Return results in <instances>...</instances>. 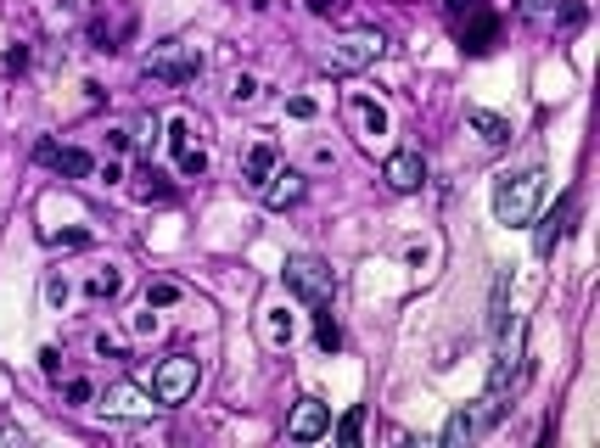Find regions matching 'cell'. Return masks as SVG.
<instances>
[{
	"mask_svg": "<svg viewBox=\"0 0 600 448\" xmlns=\"http://www.w3.org/2000/svg\"><path fill=\"white\" fill-rule=\"evenodd\" d=\"M191 392H197V359L191 353H174L152 370V398L158 404H186Z\"/></svg>",
	"mask_w": 600,
	"mask_h": 448,
	"instance_id": "52a82bcc",
	"label": "cell"
},
{
	"mask_svg": "<svg viewBox=\"0 0 600 448\" xmlns=\"http://www.w3.org/2000/svg\"><path fill=\"white\" fill-rule=\"evenodd\" d=\"M359 432H365V409H348V415L337 420V437H343V443H359Z\"/></svg>",
	"mask_w": 600,
	"mask_h": 448,
	"instance_id": "484cf974",
	"label": "cell"
},
{
	"mask_svg": "<svg viewBox=\"0 0 600 448\" xmlns=\"http://www.w3.org/2000/svg\"><path fill=\"white\" fill-rule=\"evenodd\" d=\"M500 415H505V409H494L488 398H477V404H460L455 415L443 420V432H438V437H443V448H466V443H477V437H483Z\"/></svg>",
	"mask_w": 600,
	"mask_h": 448,
	"instance_id": "8992f818",
	"label": "cell"
},
{
	"mask_svg": "<svg viewBox=\"0 0 600 448\" xmlns=\"http://www.w3.org/2000/svg\"><path fill=\"white\" fill-rule=\"evenodd\" d=\"M40 370L57 381V376H62V353H57V348H40Z\"/></svg>",
	"mask_w": 600,
	"mask_h": 448,
	"instance_id": "f546056e",
	"label": "cell"
},
{
	"mask_svg": "<svg viewBox=\"0 0 600 448\" xmlns=\"http://www.w3.org/2000/svg\"><path fill=\"white\" fill-rule=\"evenodd\" d=\"M101 409L107 415H118V420H141V415H152V409H163L152 392H141V387H129V381H118V387H107L101 392Z\"/></svg>",
	"mask_w": 600,
	"mask_h": 448,
	"instance_id": "ba28073f",
	"label": "cell"
},
{
	"mask_svg": "<svg viewBox=\"0 0 600 448\" xmlns=\"http://www.w3.org/2000/svg\"><path fill=\"white\" fill-rule=\"evenodd\" d=\"M544 168H522V174H511V180L494 185V219L511 224V230H522V224H533V213H539L544 202Z\"/></svg>",
	"mask_w": 600,
	"mask_h": 448,
	"instance_id": "7a4b0ae2",
	"label": "cell"
},
{
	"mask_svg": "<svg viewBox=\"0 0 600 448\" xmlns=\"http://www.w3.org/2000/svg\"><path fill=\"white\" fill-rule=\"evenodd\" d=\"M556 0H522V12H550Z\"/></svg>",
	"mask_w": 600,
	"mask_h": 448,
	"instance_id": "d590c367",
	"label": "cell"
},
{
	"mask_svg": "<svg viewBox=\"0 0 600 448\" xmlns=\"http://www.w3.org/2000/svg\"><path fill=\"white\" fill-rule=\"evenodd\" d=\"M567 224H572V196H561L556 213H544V224H539V241H533V247H539V258H550V252H556V241L567 236Z\"/></svg>",
	"mask_w": 600,
	"mask_h": 448,
	"instance_id": "e0dca14e",
	"label": "cell"
},
{
	"mask_svg": "<svg viewBox=\"0 0 600 448\" xmlns=\"http://www.w3.org/2000/svg\"><path fill=\"white\" fill-rule=\"evenodd\" d=\"M6 68L23 73V68H29V51H23V45H12V51H6Z\"/></svg>",
	"mask_w": 600,
	"mask_h": 448,
	"instance_id": "836d02e7",
	"label": "cell"
},
{
	"mask_svg": "<svg viewBox=\"0 0 600 448\" xmlns=\"http://www.w3.org/2000/svg\"><path fill=\"white\" fill-rule=\"evenodd\" d=\"M264 202H270V208H292V202H303V174L275 168L270 180H264Z\"/></svg>",
	"mask_w": 600,
	"mask_h": 448,
	"instance_id": "2e32d148",
	"label": "cell"
},
{
	"mask_svg": "<svg viewBox=\"0 0 600 448\" xmlns=\"http://www.w3.org/2000/svg\"><path fill=\"white\" fill-rule=\"evenodd\" d=\"M169 303H180V286L174 280H152L146 286V308H169Z\"/></svg>",
	"mask_w": 600,
	"mask_h": 448,
	"instance_id": "cb8c5ba5",
	"label": "cell"
},
{
	"mask_svg": "<svg viewBox=\"0 0 600 448\" xmlns=\"http://www.w3.org/2000/svg\"><path fill=\"white\" fill-rule=\"evenodd\" d=\"M118 292H124V275H118L113 264L90 275V297H96V303H107V297H118Z\"/></svg>",
	"mask_w": 600,
	"mask_h": 448,
	"instance_id": "44dd1931",
	"label": "cell"
},
{
	"mask_svg": "<svg viewBox=\"0 0 600 448\" xmlns=\"http://www.w3.org/2000/svg\"><path fill=\"white\" fill-rule=\"evenodd\" d=\"M348 118H354V129L365 140L387 135V107H382V101H371V96H348Z\"/></svg>",
	"mask_w": 600,
	"mask_h": 448,
	"instance_id": "5bb4252c",
	"label": "cell"
},
{
	"mask_svg": "<svg viewBox=\"0 0 600 448\" xmlns=\"http://www.w3.org/2000/svg\"><path fill=\"white\" fill-rule=\"evenodd\" d=\"M264 342H275V348L292 342V314H286V308H270V314H264Z\"/></svg>",
	"mask_w": 600,
	"mask_h": 448,
	"instance_id": "7402d4cb",
	"label": "cell"
},
{
	"mask_svg": "<svg viewBox=\"0 0 600 448\" xmlns=\"http://www.w3.org/2000/svg\"><path fill=\"white\" fill-rule=\"evenodd\" d=\"M51 241H57V247H90L85 230H68V236H51Z\"/></svg>",
	"mask_w": 600,
	"mask_h": 448,
	"instance_id": "e575fe53",
	"label": "cell"
},
{
	"mask_svg": "<svg viewBox=\"0 0 600 448\" xmlns=\"http://www.w3.org/2000/svg\"><path fill=\"white\" fill-rule=\"evenodd\" d=\"M494 34H500V17L494 12H472V23H460V45H466L472 56L494 51Z\"/></svg>",
	"mask_w": 600,
	"mask_h": 448,
	"instance_id": "9a60e30c",
	"label": "cell"
},
{
	"mask_svg": "<svg viewBox=\"0 0 600 448\" xmlns=\"http://www.w3.org/2000/svg\"><path fill=\"white\" fill-rule=\"evenodd\" d=\"M315 342H320V353H337V348H343V331H337V320H331V314H320Z\"/></svg>",
	"mask_w": 600,
	"mask_h": 448,
	"instance_id": "d4e9b609",
	"label": "cell"
},
{
	"mask_svg": "<svg viewBox=\"0 0 600 448\" xmlns=\"http://www.w3.org/2000/svg\"><path fill=\"white\" fill-rule=\"evenodd\" d=\"M286 112H292V118H315V101H309V96H292V101H286Z\"/></svg>",
	"mask_w": 600,
	"mask_h": 448,
	"instance_id": "1f68e13d",
	"label": "cell"
},
{
	"mask_svg": "<svg viewBox=\"0 0 600 448\" xmlns=\"http://www.w3.org/2000/svg\"><path fill=\"white\" fill-rule=\"evenodd\" d=\"M258 96V79L253 73H236V79H230V101H253Z\"/></svg>",
	"mask_w": 600,
	"mask_h": 448,
	"instance_id": "4316f807",
	"label": "cell"
},
{
	"mask_svg": "<svg viewBox=\"0 0 600 448\" xmlns=\"http://www.w3.org/2000/svg\"><path fill=\"white\" fill-rule=\"evenodd\" d=\"M331 432V409L320 398H298L292 420H286V437H298V443H315V437Z\"/></svg>",
	"mask_w": 600,
	"mask_h": 448,
	"instance_id": "30bf717a",
	"label": "cell"
},
{
	"mask_svg": "<svg viewBox=\"0 0 600 448\" xmlns=\"http://www.w3.org/2000/svg\"><path fill=\"white\" fill-rule=\"evenodd\" d=\"M309 12H315V17H343L348 0H309Z\"/></svg>",
	"mask_w": 600,
	"mask_h": 448,
	"instance_id": "f1b7e54d",
	"label": "cell"
},
{
	"mask_svg": "<svg viewBox=\"0 0 600 448\" xmlns=\"http://www.w3.org/2000/svg\"><path fill=\"white\" fill-rule=\"evenodd\" d=\"M68 398H73V404H90V381L73 376V381H68Z\"/></svg>",
	"mask_w": 600,
	"mask_h": 448,
	"instance_id": "d6a6232c",
	"label": "cell"
},
{
	"mask_svg": "<svg viewBox=\"0 0 600 448\" xmlns=\"http://www.w3.org/2000/svg\"><path fill=\"white\" fill-rule=\"evenodd\" d=\"M466 124H472L477 135L488 140V146H505V140H511V124H505L500 112H483V107H472V112H466Z\"/></svg>",
	"mask_w": 600,
	"mask_h": 448,
	"instance_id": "d6986e66",
	"label": "cell"
},
{
	"mask_svg": "<svg viewBox=\"0 0 600 448\" xmlns=\"http://www.w3.org/2000/svg\"><path fill=\"white\" fill-rule=\"evenodd\" d=\"M382 180L393 185V191H415V185L427 180V163H421V152H393L382 168Z\"/></svg>",
	"mask_w": 600,
	"mask_h": 448,
	"instance_id": "4fadbf2b",
	"label": "cell"
},
{
	"mask_svg": "<svg viewBox=\"0 0 600 448\" xmlns=\"http://www.w3.org/2000/svg\"><path fill=\"white\" fill-rule=\"evenodd\" d=\"M382 51H387V40L376 28H354V34H343V40L326 51V68L331 73H359V68H371Z\"/></svg>",
	"mask_w": 600,
	"mask_h": 448,
	"instance_id": "5b68a950",
	"label": "cell"
},
{
	"mask_svg": "<svg viewBox=\"0 0 600 448\" xmlns=\"http://www.w3.org/2000/svg\"><path fill=\"white\" fill-rule=\"evenodd\" d=\"M202 68H208V56H202V45H186V40H169V45H152L146 51V79L158 84H197Z\"/></svg>",
	"mask_w": 600,
	"mask_h": 448,
	"instance_id": "3957f363",
	"label": "cell"
},
{
	"mask_svg": "<svg viewBox=\"0 0 600 448\" xmlns=\"http://www.w3.org/2000/svg\"><path fill=\"white\" fill-rule=\"evenodd\" d=\"M522 376H528V320H511V325H500V353H494L483 398L494 409H505V398L522 387Z\"/></svg>",
	"mask_w": 600,
	"mask_h": 448,
	"instance_id": "6da1fadb",
	"label": "cell"
},
{
	"mask_svg": "<svg viewBox=\"0 0 600 448\" xmlns=\"http://www.w3.org/2000/svg\"><path fill=\"white\" fill-rule=\"evenodd\" d=\"M141 196H146V202H169V196H174V185L163 180L158 168H146V174H141Z\"/></svg>",
	"mask_w": 600,
	"mask_h": 448,
	"instance_id": "603a6c76",
	"label": "cell"
},
{
	"mask_svg": "<svg viewBox=\"0 0 600 448\" xmlns=\"http://www.w3.org/2000/svg\"><path fill=\"white\" fill-rule=\"evenodd\" d=\"M449 6V17H472V12H483V0H443Z\"/></svg>",
	"mask_w": 600,
	"mask_h": 448,
	"instance_id": "4dcf8cb0",
	"label": "cell"
},
{
	"mask_svg": "<svg viewBox=\"0 0 600 448\" xmlns=\"http://www.w3.org/2000/svg\"><path fill=\"white\" fill-rule=\"evenodd\" d=\"M169 146H174V163H180V174H208V152L197 146V129H191V118H169Z\"/></svg>",
	"mask_w": 600,
	"mask_h": 448,
	"instance_id": "9c48e42d",
	"label": "cell"
},
{
	"mask_svg": "<svg viewBox=\"0 0 600 448\" xmlns=\"http://www.w3.org/2000/svg\"><path fill=\"white\" fill-rule=\"evenodd\" d=\"M275 168H281V152H275L270 140H258L253 152H247V163H242V174H247V185H253V191H264V180H270Z\"/></svg>",
	"mask_w": 600,
	"mask_h": 448,
	"instance_id": "ac0fdd59",
	"label": "cell"
},
{
	"mask_svg": "<svg viewBox=\"0 0 600 448\" xmlns=\"http://www.w3.org/2000/svg\"><path fill=\"white\" fill-rule=\"evenodd\" d=\"M34 157H40V163H51L57 174H68V180H85V174H90V157L79 152V146H57V140H40V146H34Z\"/></svg>",
	"mask_w": 600,
	"mask_h": 448,
	"instance_id": "8fae6325",
	"label": "cell"
},
{
	"mask_svg": "<svg viewBox=\"0 0 600 448\" xmlns=\"http://www.w3.org/2000/svg\"><path fill=\"white\" fill-rule=\"evenodd\" d=\"M286 292L298 297V303H309V308H331L337 275H331V264H320V258H309V252H298V258H286Z\"/></svg>",
	"mask_w": 600,
	"mask_h": 448,
	"instance_id": "277c9868",
	"label": "cell"
},
{
	"mask_svg": "<svg viewBox=\"0 0 600 448\" xmlns=\"http://www.w3.org/2000/svg\"><path fill=\"white\" fill-rule=\"evenodd\" d=\"M129 34H135V12H129V6H118L113 23H107V17H96V23H90V45H96V51H124Z\"/></svg>",
	"mask_w": 600,
	"mask_h": 448,
	"instance_id": "7c38bea8",
	"label": "cell"
},
{
	"mask_svg": "<svg viewBox=\"0 0 600 448\" xmlns=\"http://www.w3.org/2000/svg\"><path fill=\"white\" fill-rule=\"evenodd\" d=\"M45 303H51V308L68 303V280H62V275H45Z\"/></svg>",
	"mask_w": 600,
	"mask_h": 448,
	"instance_id": "83f0119b",
	"label": "cell"
},
{
	"mask_svg": "<svg viewBox=\"0 0 600 448\" xmlns=\"http://www.w3.org/2000/svg\"><path fill=\"white\" fill-rule=\"evenodd\" d=\"M505 292H511V269L494 275V297H488V331H500L505 325Z\"/></svg>",
	"mask_w": 600,
	"mask_h": 448,
	"instance_id": "ffe728a7",
	"label": "cell"
}]
</instances>
